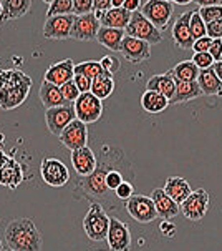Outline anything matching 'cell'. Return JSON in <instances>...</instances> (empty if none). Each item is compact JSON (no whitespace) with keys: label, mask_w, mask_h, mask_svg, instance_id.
Listing matches in <instances>:
<instances>
[{"label":"cell","mask_w":222,"mask_h":251,"mask_svg":"<svg viewBox=\"0 0 222 251\" xmlns=\"http://www.w3.org/2000/svg\"><path fill=\"white\" fill-rule=\"evenodd\" d=\"M55 15H73V0H55L50 3L46 17Z\"/></svg>","instance_id":"obj_33"},{"label":"cell","mask_w":222,"mask_h":251,"mask_svg":"<svg viewBox=\"0 0 222 251\" xmlns=\"http://www.w3.org/2000/svg\"><path fill=\"white\" fill-rule=\"evenodd\" d=\"M199 14L202 20L207 24L216 22L222 19V5H209V7H199Z\"/></svg>","instance_id":"obj_35"},{"label":"cell","mask_w":222,"mask_h":251,"mask_svg":"<svg viewBox=\"0 0 222 251\" xmlns=\"http://www.w3.org/2000/svg\"><path fill=\"white\" fill-rule=\"evenodd\" d=\"M212 70L216 72V75L221 78V82H222V60L219 62H214V65H212Z\"/></svg>","instance_id":"obj_50"},{"label":"cell","mask_w":222,"mask_h":251,"mask_svg":"<svg viewBox=\"0 0 222 251\" xmlns=\"http://www.w3.org/2000/svg\"><path fill=\"white\" fill-rule=\"evenodd\" d=\"M103 67H101V62H95V60H88V62H82L78 65H75V74H82L87 75L89 78H96L98 75L103 74Z\"/></svg>","instance_id":"obj_32"},{"label":"cell","mask_w":222,"mask_h":251,"mask_svg":"<svg viewBox=\"0 0 222 251\" xmlns=\"http://www.w3.org/2000/svg\"><path fill=\"white\" fill-rule=\"evenodd\" d=\"M209 53L212 55L214 62L222 60V38H214V40H212V45H211V49H209Z\"/></svg>","instance_id":"obj_45"},{"label":"cell","mask_w":222,"mask_h":251,"mask_svg":"<svg viewBox=\"0 0 222 251\" xmlns=\"http://www.w3.org/2000/svg\"><path fill=\"white\" fill-rule=\"evenodd\" d=\"M123 181H125L123 180V175L118 170H113V168L108 170V173H106V186H108V190L114 191Z\"/></svg>","instance_id":"obj_39"},{"label":"cell","mask_w":222,"mask_h":251,"mask_svg":"<svg viewBox=\"0 0 222 251\" xmlns=\"http://www.w3.org/2000/svg\"><path fill=\"white\" fill-rule=\"evenodd\" d=\"M196 67H198L199 70H207L211 69L212 65H214V58H212V55L209 52H199V53H194V57L191 58Z\"/></svg>","instance_id":"obj_37"},{"label":"cell","mask_w":222,"mask_h":251,"mask_svg":"<svg viewBox=\"0 0 222 251\" xmlns=\"http://www.w3.org/2000/svg\"><path fill=\"white\" fill-rule=\"evenodd\" d=\"M191 33H193L194 40L207 35V25L199 14V8L193 10V15H191Z\"/></svg>","instance_id":"obj_34"},{"label":"cell","mask_w":222,"mask_h":251,"mask_svg":"<svg viewBox=\"0 0 222 251\" xmlns=\"http://www.w3.org/2000/svg\"><path fill=\"white\" fill-rule=\"evenodd\" d=\"M191 15H193V10L184 12L178 17L173 25V40L176 47L182 50H193L194 45V37L191 33Z\"/></svg>","instance_id":"obj_16"},{"label":"cell","mask_w":222,"mask_h":251,"mask_svg":"<svg viewBox=\"0 0 222 251\" xmlns=\"http://www.w3.org/2000/svg\"><path fill=\"white\" fill-rule=\"evenodd\" d=\"M2 12H3V7H2V2H0V15H2Z\"/></svg>","instance_id":"obj_54"},{"label":"cell","mask_w":222,"mask_h":251,"mask_svg":"<svg viewBox=\"0 0 222 251\" xmlns=\"http://www.w3.org/2000/svg\"><path fill=\"white\" fill-rule=\"evenodd\" d=\"M199 7H209V5H222V0H194Z\"/></svg>","instance_id":"obj_49"},{"label":"cell","mask_w":222,"mask_h":251,"mask_svg":"<svg viewBox=\"0 0 222 251\" xmlns=\"http://www.w3.org/2000/svg\"><path fill=\"white\" fill-rule=\"evenodd\" d=\"M75 15H55L46 17L44 25V35L53 40H63V38L71 37V28H73Z\"/></svg>","instance_id":"obj_13"},{"label":"cell","mask_w":222,"mask_h":251,"mask_svg":"<svg viewBox=\"0 0 222 251\" xmlns=\"http://www.w3.org/2000/svg\"><path fill=\"white\" fill-rule=\"evenodd\" d=\"M60 142H62L63 147H67L70 151L87 147V142H88L87 123H83L82 120L75 118V120L62 131V135H60Z\"/></svg>","instance_id":"obj_12"},{"label":"cell","mask_w":222,"mask_h":251,"mask_svg":"<svg viewBox=\"0 0 222 251\" xmlns=\"http://www.w3.org/2000/svg\"><path fill=\"white\" fill-rule=\"evenodd\" d=\"M73 82L76 87L80 88L82 93H87V92H91V85H93V80L89 78L87 75H82V74H75L73 76Z\"/></svg>","instance_id":"obj_41"},{"label":"cell","mask_w":222,"mask_h":251,"mask_svg":"<svg viewBox=\"0 0 222 251\" xmlns=\"http://www.w3.org/2000/svg\"><path fill=\"white\" fill-rule=\"evenodd\" d=\"M100 19L101 27H111V28H125L128 27L131 20V12L126 10L125 7H111L106 12H95Z\"/></svg>","instance_id":"obj_19"},{"label":"cell","mask_w":222,"mask_h":251,"mask_svg":"<svg viewBox=\"0 0 222 251\" xmlns=\"http://www.w3.org/2000/svg\"><path fill=\"white\" fill-rule=\"evenodd\" d=\"M75 118H76V113H75L73 103H67V105H62V107L48 108L45 112L46 126H48L50 133L55 135V137H60L62 131L65 130Z\"/></svg>","instance_id":"obj_9"},{"label":"cell","mask_w":222,"mask_h":251,"mask_svg":"<svg viewBox=\"0 0 222 251\" xmlns=\"http://www.w3.org/2000/svg\"><path fill=\"white\" fill-rule=\"evenodd\" d=\"M0 251H3V245H2V241H0Z\"/></svg>","instance_id":"obj_55"},{"label":"cell","mask_w":222,"mask_h":251,"mask_svg":"<svg viewBox=\"0 0 222 251\" xmlns=\"http://www.w3.org/2000/svg\"><path fill=\"white\" fill-rule=\"evenodd\" d=\"M44 2H45V3H48V5H50V3H53L55 0H44Z\"/></svg>","instance_id":"obj_53"},{"label":"cell","mask_w":222,"mask_h":251,"mask_svg":"<svg viewBox=\"0 0 222 251\" xmlns=\"http://www.w3.org/2000/svg\"><path fill=\"white\" fill-rule=\"evenodd\" d=\"M126 8V10H130L131 14L133 12H138L139 8H141V0H126L125 2V5H123Z\"/></svg>","instance_id":"obj_48"},{"label":"cell","mask_w":222,"mask_h":251,"mask_svg":"<svg viewBox=\"0 0 222 251\" xmlns=\"http://www.w3.org/2000/svg\"><path fill=\"white\" fill-rule=\"evenodd\" d=\"M114 90V80L113 75L108 74V72H103L101 75H98L96 78H93V85H91V93L96 95L100 100H105L113 93Z\"/></svg>","instance_id":"obj_30"},{"label":"cell","mask_w":222,"mask_h":251,"mask_svg":"<svg viewBox=\"0 0 222 251\" xmlns=\"http://www.w3.org/2000/svg\"><path fill=\"white\" fill-rule=\"evenodd\" d=\"M176 83H178V80L174 78L173 70H169V72H166V74L153 75L146 83V90L157 92L171 100L174 97V92H176Z\"/></svg>","instance_id":"obj_21"},{"label":"cell","mask_w":222,"mask_h":251,"mask_svg":"<svg viewBox=\"0 0 222 251\" xmlns=\"http://www.w3.org/2000/svg\"><path fill=\"white\" fill-rule=\"evenodd\" d=\"M114 195L119 198V200H130L133 197V185L130 181H123L121 185L114 190Z\"/></svg>","instance_id":"obj_42"},{"label":"cell","mask_w":222,"mask_h":251,"mask_svg":"<svg viewBox=\"0 0 222 251\" xmlns=\"http://www.w3.org/2000/svg\"><path fill=\"white\" fill-rule=\"evenodd\" d=\"M212 45V38L206 35V37H200L198 40H194V45H193V50L194 53H199V52H209Z\"/></svg>","instance_id":"obj_43"},{"label":"cell","mask_w":222,"mask_h":251,"mask_svg":"<svg viewBox=\"0 0 222 251\" xmlns=\"http://www.w3.org/2000/svg\"><path fill=\"white\" fill-rule=\"evenodd\" d=\"M95 12L93 0H73V15H87Z\"/></svg>","instance_id":"obj_38"},{"label":"cell","mask_w":222,"mask_h":251,"mask_svg":"<svg viewBox=\"0 0 222 251\" xmlns=\"http://www.w3.org/2000/svg\"><path fill=\"white\" fill-rule=\"evenodd\" d=\"M151 198L155 201V206L157 210V216H161L163 220H173L174 216L179 215L181 211V205H178L173 198L164 191V188H156L151 193Z\"/></svg>","instance_id":"obj_20"},{"label":"cell","mask_w":222,"mask_h":251,"mask_svg":"<svg viewBox=\"0 0 222 251\" xmlns=\"http://www.w3.org/2000/svg\"><path fill=\"white\" fill-rule=\"evenodd\" d=\"M101 67H103L105 72H108V74H116L119 70V60L116 57H113V55H105L103 58H101Z\"/></svg>","instance_id":"obj_40"},{"label":"cell","mask_w":222,"mask_h":251,"mask_svg":"<svg viewBox=\"0 0 222 251\" xmlns=\"http://www.w3.org/2000/svg\"><path fill=\"white\" fill-rule=\"evenodd\" d=\"M126 0H111V7H123Z\"/></svg>","instance_id":"obj_52"},{"label":"cell","mask_w":222,"mask_h":251,"mask_svg":"<svg viewBox=\"0 0 222 251\" xmlns=\"http://www.w3.org/2000/svg\"><path fill=\"white\" fill-rule=\"evenodd\" d=\"M110 216L105 213L103 206L100 203H91L88 213L85 215L83 228L89 240L93 241H103L108 236L110 231Z\"/></svg>","instance_id":"obj_3"},{"label":"cell","mask_w":222,"mask_h":251,"mask_svg":"<svg viewBox=\"0 0 222 251\" xmlns=\"http://www.w3.org/2000/svg\"><path fill=\"white\" fill-rule=\"evenodd\" d=\"M0 2H2L3 7V12L0 15L2 22L19 19V17L27 14L30 7H32V0H0Z\"/></svg>","instance_id":"obj_28"},{"label":"cell","mask_w":222,"mask_h":251,"mask_svg":"<svg viewBox=\"0 0 222 251\" xmlns=\"http://www.w3.org/2000/svg\"><path fill=\"white\" fill-rule=\"evenodd\" d=\"M171 70H173L174 78L179 80V82H198V76L200 74V70L196 67L193 60L179 62Z\"/></svg>","instance_id":"obj_31"},{"label":"cell","mask_w":222,"mask_h":251,"mask_svg":"<svg viewBox=\"0 0 222 251\" xmlns=\"http://www.w3.org/2000/svg\"><path fill=\"white\" fill-rule=\"evenodd\" d=\"M171 2H173L174 5H189V3L194 2V0H171Z\"/></svg>","instance_id":"obj_51"},{"label":"cell","mask_w":222,"mask_h":251,"mask_svg":"<svg viewBox=\"0 0 222 251\" xmlns=\"http://www.w3.org/2000/svg\"><path fill=\"white\" fill-rule=\"evenodd\" d=\"M110 168L105 167H98L95 172L89 176H87L85 180V190L89 191L95 197H101L108 191V186H106V173H108Z\"/></svg>","instance_id":"obj_29"},{"label":"cell","mask_w":222,"mask_h":251,"mask_svg":"<svg viewBox=\"0 0 222 251\" xmlns=\"http://www.w3.org/2000/svg\"><path fill=\"white\" fill-rule=\"evenodd\" d=\"M101 28V22L96 17L95 12L87 15H75V22H73V28H71V38L75 40H96L98 32Z\"/></svg>","instance_id":"obj_10"},{"label":"cell","mask_w":222,"mask_h":251,"mask_svg":"<svg viewBox=\"0 0 222 251\" xmlns=\"http://www.w3.org/2000/svg\"><path fill=\"white\" fill-rule=\"evenodd\" d=\"M62 93H63V99L67 100V103H75L76 100H78V97L82 95V92H80V88L76 87L73 80H70V82H67L65 85H62Z\"/></svg>","instance_id":"obj_36"},{"label":"cell","mask_w":222,"mask_h":251,"mask_svg":"<svg viewBox=\"0 0 222 251\" xmlns=\"http://www.w3.org/2000/svg\"><path fill=\"white\" fill-rule=\"evenodd\" d=\"M32 80L19 70H0V107L12 110L23 103Z\"/></svg>","instance_id":"obj_1"},{"label":"cell","mask_w":222,"mask_h":251,"mask_svg":"<svg viewBox=\"0 0 222 251\" xmlns=\"http://www.w3.org/2000/svg\"><path fill=\"white\" fill-rule=\"evenodd\" d=\"M40 100L46 107V110L67 105V100L63 99L62 88L50 82H45V80L42 82V87H40Z\"/></svg>","instance_id":"obj_27"},{"label":"cell","mask_w":222,"mask_h":251,"mask_svg":"<svg viewBox=\"0 0 222 251\" xmlns=\"http://www.w3.org/2000/svg\"><path fill=\"white\" fill-rule=\"evenodd\" d=\"M141 14L161 32L166 30L174 14V3L171 0H148L141 7Z\"/></svg>","instance_id":"obj_5"},{"label":"cell","mask_w":222,"mask_h":251,"mask_svg":"<svg viewBox=\"0 0 222 251\" xmlns=\"http://www.w3.org/2000/svg\"><path fill=\"white\" fill-rule=\"evenodd\" d=\"M108 246L111 251H130L131 248V235L126 223L118 218L110 220V231L106 236Z\"/></svg>","instance_id":"obj_15"},{"label":"cell","mask_w":222,"mask_h":251,"mask_svg":"<svg viewBox=\"0 0 222 251\" xmlns=\"http://www.w3.org/2000/svg\"><path fill=\"white\" fill-rule=\"evenodd\" d=\"M76 118L82 120L83 123H95L100 120L101 113H103V103L96 95H93L91 92L82 93L78 97V100L73 103Z\"/></svg>","instance_id":"obj_8"},{"label":"cell","mask_w":222,"mask_h":251,"mask_svg":"<svg viewBox=\"0 0 222 251\" xmlns=\"http://www.w3.org/2000/svg\"><path fill=\"white\" fill-rule=\"evenodd\" d=\"M204 93L200 90L198 82H179L176 83V92H174V97L171 99V105L176 103H186V101H191L194 99H199Z\"/></svg>","instance_id":"obj_25"},{"label":"cell","mask_w":222,"mask_h":251,"mask_svg":"<svg viewBox=\"0 0 222 251\" xmlns=\"http://www.w3.org/2000/svg\"><path fill=\"white\" fill-rule=\"evenodd\" d=\"M159 229H161V233H163L164 236L173 238L174 233H176V225H174L171 220H164L163 223L159 225Z\"/></svg>","instance_id":"obj_46"},{"label":"cell","mask_w":222,"mask_h":251,"mask_svg":"<svg viewBox=\"0 0 222 251\" xmlns=\"http://www.w3.org/2000/svg\"><path fill=\"white\" fill-rule=\"evenodd\" d=\"M209 203H211L209 191L204 188H198L187 197L184 203H181V213L191 221H200L207 215Z\"/></svg>","instance_id":"obj_6"},{"label":"cell","mask_w":222,"mask_h":251,"mask_svg":"<svg viewBox=\"0 0 222 251\" xmlns=\"http://www.w3.org/2000/svg\"><path fill=\"white\" fill-rule=\"evenodd\" d=\"M71 165H73L75 172L78 173L80 176L87 178L98 168V160L91 148L83 147V148H78V150L71 151Z\"/></svg>","instance_id":"obj_17"},{"label":"cell","mask_w":222,"mask_h":251,"mask_svg":"<svg viewBox=\"0 0 222 251\" xmlns=\"http://www.w3.org/2000/svg\"><path fill=\"white\" fill-rule=\"evenodd\" d=\"M126 35L130 37H136L139 40L148 42L149 45H156L159 42H163V33L157 27H155L149 20L141 14V10L133 12L131 15V20L128 24V27L125 28Z\"/></svg>","instance_id":"obj_4"},{"label":"cell","mask_w":222,"mask_h":251,"mask_svg":"<svg viewBox=\"0 0 222 251\" xmlns=\"http://www.w3.org/2000/svg\"><path fill=\"white\" fill-rule=\"evenodd\" d=\"M119 52L123 53V57L130 63H141L149 60V57H151V45L136 37L126 35L123 38L121 50Z\"/></svg>","instance_id":"obj_14"},{"label":"cell","mask_w":222,"mask_h":251,"mask_svg":"<svg viewBox=\"0 0 222 251\" xmlns=\"http://www.w3.org/2000/svg\"><path fill=\"white\" fill-rule=\"evenodd\" d=\"M42 178L50 186H63L70 180V172L67 165L58 158H45L42 161Z\"/></svg>","instance_id":"obj_11"},{"label":"cell","mask_w":222,"mask_h":251,"mask_svg":"<svg viewBox=\"0 0 222 251\" xmlns=\"http://www.w3.org/2000/svg\"><path fill=\"white\" fill-rule=\"evenodd\" d=\"M73 76H75L73 62H71V58H65V60L50 65L48 70L45 72L44 80L57 85V87H62V85H65L67 82L73 80Z\"/></svg>","instance_id":"obj_18"},{"label":"cell","mask_w":222,"mask_h":251,"mask_svg":"<svg viewBox=\"0 0 222 251\" xmlns=\"http://www.w3.org/2000/svg\"><path fill=\"white\" fill-rule=\"evenodd\" d=\"M93 8L95 12H106L111 8V0H93Z\"/></svg>","instance_id":"obj_47"},{"label":"cell","mask_w":222,"mask_h":251,"mask_svg":"<svg viewBox=\"0 0 222 251\" xmlns=\"http://www.w3.org/2000/svg\"><path fill=\"white\" fill-rule=\"evenodd\" d=\"M3 251H15V250H10V248H8V250H3Z\"/></svg>","instance_id":"obj_56"},{"label":"cell","mask_w":222,"mask_h":251,"mask_svg":"<svg viewBox=\"0 0 222 251\" xmlns=\"http://www.w3.org/2000/svg\"><path fill=\"white\" fill-rule=\"evenodd\" d=\"M198 83L204 95L222 97V82L219 76L216 75V72L212 70V67L207 70H200V74L198 76Z\"/></svg>","instance_id":"obj_24"},{"label":"cell","mask_w":222,"mask_h":251,"mask_svg":"<svg viewBox=\"0 0 222 251\" xmlns=\"http://www.w3.org/2000/svg\"><path fill=\"white\" fill-rule=\"evenodd\" d=\"M126 37V32L123 28H111V27H101L98 32V44H101L105 49L111 52H119L121 50L123 38Z\"/></svg>","instance_id":"obj_23"},{"label":"cell","mask_w":222,"mask_h":251,"mask_svg":"<svg viewBox=\"0 0 222 251\" xmlns=\"http://www.w3.org/2000/svg\"><path fill=\"white\" fill-rule=\"evenodd\" d=\"M169 99L157 92H153V90H146L141 95V107H143L144 112L148 113H161L164 112L166 108L169 107Z\"/></svg>","instance_id":"obj_26"},{"label":"cell","mask_w":222,"mask_h":251,"mask_svg":"<svg viewBox=\"0 0 222 251\" xmlns=\"http://www.w3.org/2000/svg\"><path fill=\"white\" fill-rule=\"evenodd\" d=\"M207 35L214 40V38H222V19L216 22L207 24Z\"/></svg>","instance_id":"obj_44"},{"label":"cell","mask_w":222,"mask_h":251,"mask_svg":"<svg viewBox=\"0 0 222 251\" xmlns=\"http://www.w3.org/2000/svg\"><path fill=\"white\" fill-rule=\"evenodd\" d=\"M126 210L131 218L138 223H151L157 218L155 201L151 197H144V195H133L130 200H126Z\"/></svg>","instance_id":"obj_7"},{"label":"cell","mask_w":222,"mask_h":251,"mask_svg":"<svg viewBox=\"0 0 222 251\" xmlns=\"http://www.w3.org/2000/svg\"><path fill=\"white\" fill-rule=\"evenodd\" d=\"M164 191L178 203V205H181V203H184L187 197L193 193V188H191L189 183H187L184 178L171 176L164 183Z\"/></svg>","instance_id":"obj_22"},{"label":"cell","mask_w":222,"mask_h":251,"mask_svg":"<svg viewBox=\"0 0 222 251\" xmlns=\"http://www.w3.org/2000/svg\"><path fill=\"white\" fill-rule=\"evenodd\" d=\"M5 241L15 251H42V236L33 220L17 218L5 228Z\"/></svg>","instance_id":"obj_2"}]
</instances>
